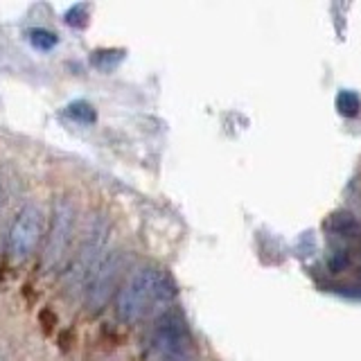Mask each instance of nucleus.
I'll return each instance as SVG.
<instances>
[{
    "label": "nucleus",
    "mask_w": 361,
    "mask_h": 361,
    "mask_svg": "<svg viewBox=\"0 0 361 361\" xmlns=\"http://www.w3.org/2000/svg\"><path fill=\"white\" fill-rule=\"evenodd\" d=\"M334 104H336V111L341 113V116L355 118V116H359V111H361V97L355 93V90L343 88V90H338V93H336Z\"/></svg>",
    "instance_id": "0eeeda50"
},
{
    "label": "nucleus",
    "mask_w": 361,
    "mask_h": 361,
    "mask_svg": "<svg viewBox=\"0 0 361 361\" xmlns=\"http://www.w3.org/2000/svg\"><path fill=\"white\" fill-rule=\"evenodd\" d=\"M152 350L156 359L161 361L169 355L183 353L190 350V336H188V325L176 312H165L158 316V321L152 330Z\"/></svg>",
    "instance_id": "423d86ee"
},
{
    "label": "nucleus",
    "mask_w": 361,
    "mask_h": 361,
    "mask_svg": "<svg viewBox=\"0 0 361 361\" xmlns=\"http://www.w3.org/2000/svg\"><path fill=\"white\" fill-rule=\"evenodd\" d=\"M0 203H3V188H0Z\"/></svg>",
    "instance_id": "4468645a"
},
{
    "label": "nucleus",
    "mask_w": 361,
    "mask_h": 361,
    "mask_svg": "<svg viewBox=\"0 0 361 361\" xmlns=\"http://www.w3.org/2000/svg\"><path fill=\"white\" fill-rule=\"evenodd\" d=\"M75 203L71 199H59L54 203V212H52V224H50V233L48 240H45L43 253H41V269L43 271H52L56 264L61 262L63 253L68 251V244L73 240V231H75Z\"/></svg>",
    "instance_id": "39448f33"
},
{
    "label": "nucleus",
    "mask_w": 361,
    "mask_h": 361,
    "mask_svg": "<svg viewBox=\"0 0 361 361\" xmlns=\"http://www.w3.org/2000/svg\"><path fill=\"white\" fill-rule=\"evenodd\" d=\"M66 23L73 27H84L88 23V7L86 5H75L66 11Z\"/></svg>",
    "instance_id": "f8f14e48"
},
{
    "label": "nucleus",
    "mask_w": 361,
    "mask_h": 361,
    "mask_svg": "<svg viewBox=\"0 0 361 361\" xmlns=\"http://www.w3.org/2000/svg\"><path fill=\"white\" fill-rule=\"evenodd\" d=\"M124 267H127V253H122V251L109 253L102 259V264L97 267L93 278H90L86 285L84 305L88 314H99L106 307L109 300L113 298V291L120 285V276Z\"/></svg>",
    "instance_id": "20e7f679"
},
{
    "label": "nucleus",
    "mask_w": 361,
    "mask_h": 361,
    "mask_svg": "<svg viewBox=\"0 0 361 361\" xmlns=\"http://www.w3.org/2000/svg\"><path fill=\"white\" fill-rule=\"evenodd\" d=\"M68 118L75 120V122H82V124H93L97 120V113L95 109L88 104L86 99H77V102H71L66 109Z\"/></svg>",
    "instance_id": "1a4fd4ad"
},
{
    "label": "nucleus",
    "mask_w": 361,
    "mask_h": 361,
    "mask_svg": "<svg viewBox=\"0 0 361 361\" xmlns=\"http://www.w3.org/2000/svg\"><path fill=\"white\" fill-rule=\"evenodd\" d=\"M27 39L37 50H52L56 43H59V37L54 32L48 30H41V27H34L27 32Z\"/></svg>",
    "instance_id": "9d476101"
},
{
    "label": "nucleus",
    "mask_w": 361,
    "mask_h": 361,
    "mask_svg": "<svg viewBox=\"0 0 361 361\" xmlns=\"http://www.w3.org/2000/svg\"><path fill=\"white\" fill-rule=\"evenodd\" d=\"M161 361H195V359H192V355H190V350H183V353L169 355V357H165V359H161Z\"/></svg>",
    "instance_id": "ddd939ff"
},
{
    "label": "nucleus",
    "mask_w": 361,
    "mask_h": 361,
    "mask_svg": "<svg viewBox=\"0 0 361 361\" xmlns=\"http://www.w3.org/2000/svg\"><path fill=\"white\" fill-rule=\"evenodd\" d=\"M122 56H124V52H120V50H97V52H93V56H90V61H93V66L99 68V71H111L118 61H122Z\"/></svg>",
    "instance_id": "9b49d317"
},
{
    "label": "nucleus",
    "mask_w": 361,
    "mask_h": 361,
    "mask_svg": "<svg viewBox=\"0 0 361 361\" xmlns=\"http://www.w3.org/2000/svg\"><path fill=\"white\" fill-rule=\"evenodd\" d=\"M327 228L336 235H353L359 228V221L353 212L341 210V212H334L332 217L327 219Z\"/></svg>",
    "instance_id": "6e6552de"
},
{
    "label": "nucleus",
    "mask_w": 361,
    "mask_h": 361,
    "mask_svg": "<svg viewBox=\"0 0 361 361\" xmlns=\"http://www.w3.org/2000/svg\"><path fill=\"white\" fill-rule=\"evenodd\" d=\"M172 296L169 280L161 269L154 264H145L135 269L129 280L118 289L116 314L122 323L133 325L142 321L154 307L163 305Z\"/></svg>",
    "instance_id": "f257e3e1"
},
{
    "label": "nucleus",
    "mask_w": 361,
    "mask_h": 361,
    "mask_svg": "<svg viewBox=\"0 0 361 361\" xmlns=\"http://www.w3.org/2000/svg\"><path fill=\"white\" fill-rule=\"evenodd\" d=\"M106 233H109V224L104 219H97L90 226L77 257L71 262V267L66 269L63 282L68 291L86 289L88 280L93 278L97 267L102 264V259H104L102 257V251H104V244H106Z\"/></svg>",
    "instance_id": "f03ea898"
},
{
    "label": "nucleus",
    "mask_w": 361,
    "mask_h": 361,
    "mask_svg": "<svg viewBox=\"0 0 361 361\" xmlns=\"http://www.w3.org/2000/svg\"><path fill=\"white\" fill-rule=\"evenodd\" d=\"M43 233V210L37 203H25L14 217L7 233V255L14 262L27 259L41 242Z\"/></svg>",
    "instance_id": "7ed1b4c3"
}]
</instances>
